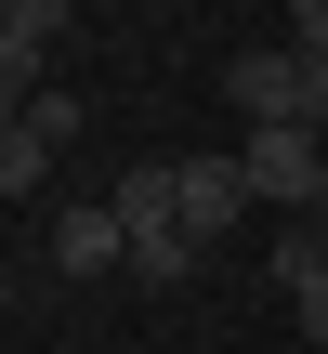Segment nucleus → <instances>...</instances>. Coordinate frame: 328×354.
I'll use <instances>...</instances> for the list:
<instances>
[{"label": "nucleus", "instance_id": "8", "mask_svg": "<svg viewBox=\"0 0 328 354\" xmlns=\"http://www.w3.org/2000/svg\"><path fill=\"white\" fill-rule=\"evenodd\" d=\"M276 276H289V302H302V315H289V328H302V342L328 354V276H316V263H276Z\"/></svg>", "mask_w": 328, "mask_h": 354}, {"label": "nucleus", "instance_id": "7", "mask_svg": "<svg viewBox=\"0 0 328 354\" xmlns=\"http://www.w3.org/2000/svg\"><path fill=\"white\" fill-rule=\"evenodd\" d=\"M39 184H53V145L13 118V131H0V210H13V197H39Z\"/></svg>", "mask_w": 328, "mask_h": 354}, {"label": "nucleus", "instance_id": "1", "mask_svg": "<svg viewBox=\"0 0 328 354\" xmlns=\"http://www.w3.org/2000/svg\"><path fill=\"white\" fill-rule=\"evenodd\" d=\"M224 105H237L250 131H328V66L289 53V39H276V53H237V66H224Z\"/></svg>", "mask_w": 328, "mask_h": 354}, {"label": "nucleus", "instance_id": "13", "mask_svg": "<svg viewBox=\"0 0 328 354\" xmlns=\"http://www.w3.org/2000/svg\"><path fill=\"white\" fill-rule=\"evenodd\" d=\"M13 118H26V92H13V79H0V131H13Z\"/></svg>", "mask_w": 328, "mask_h": 354}, {"label": "nucleus", "instance_id": "6", "mask_svg": "<svg viewBox=\"0 0 328 354\" xmlns=\"http://www.w3.org/2000/svg\"><path fill=\"white\" fill-rule=\"evenodd\" d=\"M197 263H210V236H184V223H158V236H131V263H118V276H145V289H184Z\"/></svg>", "mask_w": 328, "mask_h": 354}, {"label": "nucleus", "instance_id": "11", "mask_svg": "<svg viewBox=\"0 0 328 354\" xmlns=\"http://www.w3.org/2000/svg\"><path fill=\"white\" fill-rule=\"evenodd\" d=\"M66 13H79V0H13V26H26V39H66Z\"/></svg>", "mask_w": 328, "mask_h": 354}, {"label": "nucleus", "instance_id": "3", "mask_svg": "<svg viewBox=\"0 0 328 354\" xmlns=\"http://www.w3.org/2000/svg\"><path fill=\"white\" fill-rule=\"evenodd\" d=\"M171 171H184V236H224V223L250 210V158H210V145H197V158H171Z\"/></svg>", "mask_w": 328, "mask_h": 354}, {"label": "nucleus", "instance_id": "5", "mask_svg": "<svg viewBox=\"0 0 328 354\" xmlns=\"http://www.w3.org/2000/svg\"><path fill=\"white\" fill-rule=\"evenodd\" d=\"M105 197H118V223H131V236H158V223H184V171H171V158H131V171L105 184Z\"/></svg>", "mask_w": 328, "mask_h": 354}, {"label": "nucleus", "instance_id": "2", "mask_svg": "<svg viewBox=\"0 0 328 354\" xmlns=\"http://www.w3.org/2000/svg\"><path fill=\"white\" fill-rule=\"evenodd\" d=\"M237 158H250V197H263V210H316L328 197V145L316 131H250Z\"/></svg>", "mask_w": 328, "mask_h": 354}, {"label": "nucleus", "instance_id": "10", "mask_svg": "<svg viewBox=\"0 0 328 354\" xmlns=\"http://www.w3.org/2000/svg\"><path fill=\"white\" fill-rule=\"evenodd\" d=\"M289 53H316V66H328V0H289Z\"/></svg>", "mask_w": 328, "mask_h": 354}, {"label": "nucleus", "instance_id": "9", "mask_svg": "<svg viewBox=\"0 0 328 354\" xmlns=\"http://www.w3.org/2000/svg\"><path fill=\"white\" fill-rule=\"evenodd\" d=\"M26 131H39V145H66V131H79V92H53V79H39V92H26Z\"/></svg>", "mask_w": 328, "mask_h": 354}, {"label": "nucleus", "instance_id": "4", "mask_svg": "<svg viewBox=\"0 0 328 354\" xmlns=\"http://www.w3.org/2000/svg\"><path fill=\"white\" fill-rule=\"evenodd\" d=\"M105 263H131V223H118V197H92V210H53V276H105Z\"/></svg>", "mask_w": 328, "mask_h": 354}, {"label": "nucleus", "instance_id": "14", "mask_svg": "<svg viewBox=\"0 0 328 354\" xmlns=\"http://www.w3.org/2000/svg\"><path fill=\"white\" fill-rule=\"evenodd\" d=\"M0 315H13V289H0Z\"/></svg>", "mask_w": 328, "mask_h": 354}, {"label": "nucleus", "instance_id": "12", "mask_svg": "<svg viewBox=\"0 0 328 354\" xmlns=\"http://www.w3.org/2000/svg\"><path fill=\"white\" fill-rule=\"evenodd\" d=\"M276 263H316V276H328V210L302 223V236H289V250H276Z\"/></svg>", "mask_w": 328, "mask_h": 354}]
</instances>
